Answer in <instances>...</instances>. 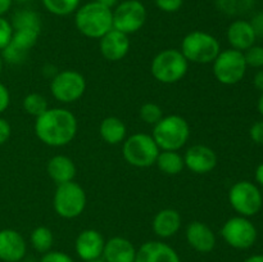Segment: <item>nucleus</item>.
<instances>
[{
	"instance_id": "1",
	"label": "nucleus",
	"mask_w": 263,
	"mask_h": 262,
	"mask_svg": "<svg viewBox=\"0 0 263 262\" xmlns=\"http://www.w3.org/2000/svg\"><path fill=\"white\" fill-rule=\"evenodd\" d=\"M33 130L41 143L61 148L68 145L76 138L79 122L76 116L66 108H49L36 117Z\"/></svg>"
},
{
	"instance_id": "2",
	"label": "nucleus",
	"mask_w": 263,
	"mask_h": 262,
	"mask_svg": "<svg viewBox=\"0 0 263 262\" xmlns=\"http://www.w3.org/2000/svg\"><path fill=\"white\" fill-rule=\"evenodd\" d=\"M74 25L86 38L100 39L113 28V12L94 0L77 8Z\"/></svg>"
},
{
	"instance_id": "3",
	"label": "nucleus",
	"mask_w": 263,
	"mask_h": 262,
	"mask_svg": "<svg viewBox=\"0 0 263 262\" xmlns=\"http://www.w3.org/2000/svg\"><path fill=\"white\" fill-rule=\"evenodd\" d=\"M151 135L161 151L179 152L189 140L190 126L182 116H163L162 120L153 126Z\"/></svg>"
},
{
	"instance_id": "4",
	"label": "nucleus",
	"mask_w": 263,
	"mask_h": 262,
	"mask_svg": "<svg viewBox=\"0 0 263 262\" xmlns=\"http://www.w3.org/2000/svg\"><path fill=\"white\" fill-rule=\"evenodd\" d=\"M189 62L179 49H164L153 58L152 76L162 84H176L187 73Z\"/></svg>"
},
{
	"instance_id": "5",
	"label": "nucleus",
	"mask_w": 263,
	"mask_h": 262,
	"mask_svg": "<svg viewBox=\"0 0 263 262\" xmlns=\"http://www.w3.org/2000/svg\"><path fill=\"white\" fill-rule=\"evenodd\" d=\"M181 53L187 62L197 64L213 63L221 51L220 41L204 31H192L181 41Z\"/></svg>"
},
{
	"instance_id": "6",
	"label": "nucleus",
	"mask_w": 263,
	"mask_h": 262,
	"mask_svg": "<svg viewBox=\"0 0 263 262\" xmlns=\"http://www.w3.org/2000/svg\"><path fill=\"white\" fill-rule=\"evenodd\" d=\"M122 144L123 158L136 169H148L156 164L157 157L161 152L153 136L149 134H133Z\"/></svg>"
},
{
	"instance_id": "7",
	"label": "nucleus",
	"mask_w": 263,
	"mask_h": 262,
	"mask_svg": "<svg viewBox=\"0 0 263 262\" xmlns=\"http://www.w3.org/2000/svg\"><path fill=\"white\" fill-rule=\"evenodd\" d=\"M87 197L84 188L76 181L57 185L53 197V207L57 215L62 218H76L86 208Z\"/></svg>"
},
{
	"instance_id": "8",
	"label": "nucleus",
	"mask_w": 263,
	"mask_h": 262,
	"mask_svg": "<svg viewBox=\"0 0 263 262\" xmlns=\"http://www.w3.org/2000/svg\"><path fill=\"white\" fill-rule=\"evenodd\" d=\"M229 202L239 216L252 217L261 211L263 198L261 190L254 182L241 180L229 190Z\"/></svg>"
},
{
	"instance_id": "9",
	"label": "nucleus",
	"mask_w": 263,
	"mask_h": 262,
	"mask_svg": "<svg viewBox=\"0 0 263 262\" xmlns=\"http://www.w3.org/2000/svg\"><path fill=\"white\" fill-rule=\"evenodd\" d=\"M212 64L216 80L220 84L229 85V86L240 82L246 76L248 68L243 51L235 49L221 50Z\"/></svg>"
},
{
	"instance_id": "10",
	"label": "nucleus",
	"mask_w": 263,
	"mask_h": 262,
	"mask_svg": "<svg viewBox=\"0 0 263 262\" xmlns=\"http://www.w3.org/2000/svg\"><path fill=\"white\" fill-rule=\"evenodd\" d=\"M86 91V80L74 69L59 71L50 80V92L58 102L69 104L82 98Z\"/></svg>"
},
{
	"instance_id": "11",
	"label": "nucleus",
	"mask_w": 263,
	"mask_h": 262,
	"mask_svg": "<svg viewBox=\"0 0 263 262\" xmlns=\"http://www.w3.org/2000/svg\"><path fill=\"white\" fill-rule=\"evenodd\" d=\"M221 236L231 248L244 251L253 247L258 233L254 223L248 217L234 216L222 225Z\"/></svg>"
},
{
	"instance_id": "12",
	"label": "nucleus",
	"mask_w": 263,
	"mask_h": 262,
	"mask_svg": "<svg viewBox=\"0 0 263 262\" xmlns=\"http://www.w3.org/2000/svg\"><path fill=\"white\" fill-rule=\"evenodd\" d=\"M113 12V28L130 35L143 28L146 21V8L139 0L118 3Z\"/></svg>"
},
{
	"instance_id": "13",
	"label": "nucleus",
	"mask_w": 263,
	"mask_h": 262,
	"mask_svg": "<svg viewBox=\"0 0 263 262\" xmlns=\"http://www.w3.org/2000/svg\"><path fill=\"white\" fill-rule=\"evenodd\" d=\"M40 33L30 30L13 31L9 44L2 50L3 61L9 64H22L27 59L31 49L36 45Z\"/></svg>"
},
{
	"instance_id": "14",
	"label": "nucleus",
	"mask_w": 263,
	"mask_h": 262,
	"mask_svg": "<svg viewBox=\"0 0 263 262\" xmlns=\"http://www.w3.org/2000/svg\"><path fill=\"white\" fill-rule=\"evenodd\" d=\"M185 167L193 174L205 175L217 166V154L212 148L203 144H195L187 148L184 156Z\"/></svg>"
},
{
	"instance_id": "15",
	"label": "nucleus",
	"mask_w": 263,
	"mask_h": 262,
	"mask_svg": "<svg viewBox=\"0 0 263 262\" xmlns=\"http://www.w3.org/2000/svg\"><path fill=\"white\" fill-rule=\"evenodd\" d=\"M104 244L105 239L100 231L95 229H85L74 240V251L84 262L95 261L102 258Z\"/></svg>"
},
{
	"instance_id": "16",
	"label": "nucleus",
	"mask_w": 263,
	"mask_h": 262,
	"mask_svg": "<svg viewBox=\"0 0 263 262\" xmlns=\"http://www.w3.org/2000/svg\"><path fill=\"white\" fill-rule=\"evenodd\" d=\"M27 253V243L20 231L14 229L0 230V259L3 262L23 261Z\"/></svg>"
},
{
	"instance_id": "17",
	"label": "nucleus",
	"mask_w": 263,
	"mask_h": 262,
	"mask_svg": "<svg viewBox=\"0 0 263 262\" xmlns=\"http://www.w3.org/2000/svg\"><path fill=\"white\" fill-rule=\"evenodd\" d=\"M131 41L128 35L112 28L99 39V49L103 58L109 62H118L125 58L130 51Z\"/></svg>"
},
{
	"instance_id": "18",
	"label": "nucleus",
	"mask_w": 263,
	"mask_h": 262,
	"mask_svg": "<svg viewBox=\"0 0 263 262\" xmlns=\"http://www.w3.org/2000/svg\"><path fill=\"white\" fill-rule=\"evenodd\" d=\"M135 262H181V258L170 244L149 240L136 249Z\"/></svg>"
},
{
	"instance_id": "19",
	"label": "nucleus",
	"mask_w": 263,
	"mask_h": 262,
	"mask_svg": "<svg viewBox=\"0 0 263 262\" xmlns=\"http://www.w3.org/2000/svg\"><path fill=\"white\" fill-rule=\"evenodd\" d=\"M185 238L187 244L199 253H210L216 247V235L212 229L202 221H193L186 226Z\"/></svg>"
},
{
	"instance_id": "20",
	"label": "nucleus",
	"mask_w": 263,
	"mask_h": 262,
	"mask_svg": "<svg viewBox=\"0 0 263 262\" xmlns=\"http://www.w3.org/2000/svg\"><path fill=\"white\" fill-rule=\"evenodd\" d=\"M136 248L123 236H113L105 240L102 259L105 262H135Z\"/></svg>"
},
{
	"instance_id": "21",
	"label": "nucleus",
	"mask_w": 263,
	"mask_h": 262,
	"mask_svg": "<svg viewBox=\"0 0 263 262\" xmlns=\"http://www.w3.org/2000/svg\"><path fill=\"white\" fill-rule=\"evenodd\" d=\"M181 225V215L174 208H164L154 216L152 229L158 238L168 239L179 233Z\"/></svg>"
},
{
	"instance_id": "22",
	"label": "nucleus",
	"mask_w": 263,
	"mask_h": 262,
	"mask_svg": "<svg viewBox=\"0 0 263 262\" xmlns=\"http://www.w3.org/2000/svg\"><path fill=\"white\" fill-rule=\"evenodd\" d=\"M228 41L231 45V49L239 51H246L256 43V33L251 22L244 20H236L229 26L228 28Z\"/></svg>"
},
{
	"instance_id": "23",
	"label": "nucleus",
	"mask_w": 263,
	"mask_h": 262,
	"mask_svg": "<svg viewBox=\"0 0 263 262\" xmlns=\"http://www.w3.org/2000/svg\"><path fill=\"white\" fill-rule=\"evenodd\" d=\"M46 171H48L49 177L57 185H59L73 181L77 170L76 164L69 157L63 156V154H57L48 161Z\"/></svg>"
},
{
	"instance_id": "24",
	"label": "nucleus",
	"mask_w": 263,
	"mask_h": 262,
	"mask_svg": "<svg viewBox=\"0 0 263 262\" xmlns=\"http://www.w3.org/2000/svg\"><path fill=\"white\" fill-rule=\"evenodd\" d=\"M99 134L103 140L110 145H117L127 138V127L121 118L108 116L100 122Z\"/></svg>"
},
{
	"instance_id": "25",
	"label": "nucleus",
	"mask_w": 263,
	"mask_h": 262,
	"mask_svg": "<svg viewBox=\"0 0 263 262\" xmlns=\"http://www.w3.org/2000/svg\"><path fill=\"white\" fill-rule=\"evenodd\" d=\"M156 166L164 175L175 176L185 169L184 157L176 151H161L157 157Z\"/></svg>"
},
{
	"instance_id": "26",
	"label": "nucleus",
	"mask_w": 263,
	"mask_h": 262,
	"mask_svg": "<svg viewBox=\"0 0 263 262\" xmlns=\"http://www.w3.org/2000/svg\"><path fill=\"white\" fill-rule=\"evenodd\" d=\"M13 31L15 30H30L41 32V18L35 10L32 9H20L12 17Z\"/></svg>"
},
{
	"instance_id": "27",
	"label": "nucleus",
	"mask_w": 263,
	"mask_h": 262,
	"mask_svg": "<svg viewBox=\"0 0 263 262\" xmlns=\"http://www.w3.org/2000/svg\"><path fill=\"white\" fill-rule=\"evenodd\" d=\"M30 243L37 253L44 254L51 251V247L54 244L53 231L46 226H37L31 231Z\"/></svg>"
},
{
	"instance_id": "28",
	"label": "nucleus",
	"mask_w": 263,
	"mask_h": 262,
	"mask_svg": "<svg viewBox=\"0 0 263 262\" xmlns=\"http://www.w3.org/2000/svg\"><path fill=\"white\" fill-rule=\"evenodd\" d=\"M254 0H216V7L221 13L230 17H239L253 8Z\"/></svg>"
},
{
	"instance_id": "29",
	"label": "nucleus",
	"mask_w": 263,
	"mask_h": 262,
	"mask_svg": "<svg viewBox=\"0 0 263 262\" xmlns=\"http://www.w3.org/2000/svg\"><path fill=\"white\" fill-rule=\"evenodd\" d=\"M22 107L27 115L33 116L35 118L49 109L48 99L39 92H31V94L26 95L22 102Z\"/></svg>"
},
{
	"instance_id": "30",
	"label": "nucleus",
	"mask_w": 263,
	"mask_h": 262,
	"mask_svg": "<svg viewBox=\"0 0 263 262\" xmlns=\"http://www.w3.org/2000/svg\"><path fill=\"white\" fill-rule=\"evenodd\" d=\"M43 5L51 14L64 17L76 12L80 5V0H41Z\"/></svg>"
},
{
	"instance_id": "31",
	"label": "nucleus",
	"mask_w": 263,
	"mask_h": 262,
	"mask_svg": "<svg viewBox=\"0 0 263 262\" xmlns=\"http://www.w3.org/2000/svg\"><path fill=\"white\" fill-rule=\"evenodd\" d=\"M139 116H140L141 121L145 122L146 125L154 126L163 117V109L156 103H144L139 110Z\"/></svg>"
},
{
	"instance_id": "32",
	"label": "nucleus",
	"mask_w": 263,
	"mask_h": 262,
	"mask_svg": "<svg viewBox=\"0 0 263 262\" xmlns=\"http://www.w3.org/2000/svg\"><path fill=\"white\" fill-rule=\"evenodd\" d=\"M244 59L248 67L253 68H261L263 67V46L253 45L246 51H243Z\"/></svg>"
},
{
	"instance_id": "33",
	"label": "nucleus",
	"mask_w": 263,
	"mask_h": 262,
	"mask_svg": "<svg viewBox=\"0 0 263 262\" xmlns=\"http://www.w3.org/2000/svg\"><path fill=\"white\" fill-rule=\"evenodd\" d=\"M13 35V27L8 20L0 17V51L9 44Z\"/></svg>"
},
{
	"instance_id": "34",
	"label": "nucleus",
	"mask_w": 263,
	"mask_h": 262,
	"mask_svg": "<svg viewBox=\"0 0 263 262\" xmlns=\"http://www.w3.org/2000/svg\"><path fill=\"white\" fill-rule=\"evenodd\" d=\"M40 262H74L69 254L61 251H49L41 256Z\"/></svg>"
},
{
	"instance_id": "35",
	"label": "nucleus",
	"mask_w": 263,
	"mask_h": 262,
	"mask_svg": "<svg viewBox=\"0 0 263 262\" xmlns=\"http://www.w3.org/2000/svg\"><path fill=\"white\" fill-rule=\"evenodd\" d=\"M157 8L162 12L175 13L181 9L184 0H154Z\"/></svg>"
},
{
	"instance_id": "36",
	"label": "nucleus",
	"mask_w": 263,
	"mask_h": 262,
	"mask_svg": "<svg viewBox=\"0 0 263 262\" xmlns=\"http://www.w3.org/2000/svg\"><path fill=\"white\" fill-rule=\"evenodd\" d=\"M249 136L256 144L263 145V121H257L249 130Z\"/></svg>"
},
{
	"instance_id": "37",
	"label": "nucleus",
	"mask_w": 263,
	"mask_h": 262,
	"mask_svg": "<svg viewBox=\"0 0 263 262\" xmlns=\"http://www.w3.org/2000/svg\"><path fill=\"white\" fill-rule=\"evenodd\" d=\"M10 104V94L8 87L0 82V115L8 109Z\"/></svg>"
},
{
	"instance_id": "38",
	"label": "nucleus",
	"mask_w": 263,
	"mask_h": 262,
	"mask_svg": "<svg viewBox=\"0 0 263 262\" xmlns=\"http://www.w3.org/2000/svg\"><path fill=\"white\" fill-rule=\"evenodd\" d=\"M12 134V127L5 118L0 117V145L7 143Z\"/></svg>"
},
{
	"instance_id": "39",
	"label": "nucleus",
	"mask_w": 263,
	"mask_h": 262,
	"mask_svg": "<svg viewBox=\"0 0 263 262\" xmlns=\"http://www.w3.org/2000/svg\"><path fill=\"white\" fill-rule=\"evenodd\" d=\"M251 25L253 27L254 33H256V38L263 39V12L257 13L251 21Z\"/></svg>"
},
{
	"instance_id": "40",
	"label": "nucleus",
	"mask_w": 263,
	"mask_h": 262,
	"mask_svg": "<svg viewBox=\"0 0 263 262\" xmlns=\"http://www.w3.org/2000/svg\"><path fill=\"white\" fill-rule=\"evenodd\" d=\"M253 85L257 90L263 92V69H259V71L254 74Z\"/></svg>"
},
{
	"instance_id": "41",
	"label": "nucleus",
	"mask_w": 263,
	"mask_h": 262,
	"mask_svg": "<svg viewBox=\"0 0 263 262\" xmlns=\"http://www.w3.org/2000/svg\"><path fill=\"white\" fill-rule=\"evenodd\" d=\"M13 0H0V17L5 14L12 7Z\"/></svg>"
},
{
	"instance_id": "42",
	"label": "nucleus",
	"mask_w": 263,
	"mask_h": 262,
	"mask_svg": "<svg viewBox=\"0 0 263 262\" xmlns=\"http://www.w3.org/2000/svg\"><path fill=\"white\" fill-rule=\"evenodd\" d=\"M256 181L263 186V162L256 169Z\"/></svg>"
},
{
	"instance_id": "43",
	"label": "nucleus",
	"mask_w": 263,
	"mask_h": 262,
	"mask_svg": "<svg viewBox=\"0 0 263 262\" xmlns=\"http://www.w3.org/2000/svg\"><path fill=\"white\" fill-rule=\"evenodd\" d=\"M95 2L100 3V4H103L104 7L110 8V9H112V8H115L116 5L120 3V0H95Z\"/></svg>"
},
{
	"instance_id": "44",
	"label": "nucleus",
	"mask_w": 263,
	"mask_h": 262,
	"mask_svg": "<svg viewBox=\"0 0 263 262\" xmlns=\"http://www.w3.org/2000/svg\"><path fill=\"white\" fill-rule=\"evenodd\" d=\"M244 262H263V254H253V256L244 259Z\"/></svg>"
},
{
	"instance_id": "45",
	"label": "nucleus",
	"mask_w": 263,
	"mask_h": 262,
	"mask_svg": "<svg viewBox=\"0 0 263 262\" xmlns=\"http://www.w3.org/2000/svg\"><path fill=\"white\" fill-rule=\"evenodd\" d=\"M257 108H258V112L261 113V116L263 117V92L261 97H259L258 103H257Z\"/></svg>"
},
{
	"instance_id": "46",
	"label": "nucleus",
	"mask_w": 263,
	"mask_h": 262,
	"mask_svg": "<svg viewBox=\"0 0 263 262\" xmlns=\"http://www.w3.org/2000/svg\"><path fill=\"white\" fill-rule=\"evenodd\" d=\"M3 67H4V61H3L2 55H0V74H2L3 72Z\"/></svg>"
},
{
	"instance_id": "47",
	"label": "nucleus",
	"mask_w": 263,
	"mask_h": 262,
	"mask_svg": "<svg viewBox=\"0 0 263 262\" xmlns=\"http://www.w3.org/2000/svg\"><path fill=\"white\" fill-rule=\"evenodd\" d=\"M13 2H17V3H20V4H25V3L31 2V0H13Z\"/></svg>"
},
{
	"instance_id": "48",
	"label": "nucleus",
	"mask_w": 263,
	"mask_h": 262,
	"mask_svg": "<svg viewBox=\"0 0 263 262\" xmlns=\"http://www.w3.org/2000/svg\"><path fill=\"white\" fill-rule=\"evenodd\" d=\"M89 262H105V261H103L102 258H99V259H95V261H89Z\"/></svg>"
},
{
	"instance_id": "49",
	"label": "nucleus",
	"mask_w": 263,
	"mask_h": 262,
	"mask_svg": "<svg viewBox=\"0 0 263 262\" xmlns=\"http://www.w3.org/2000/svg\"><path fill=\"white\" fill-rule=\"evenodd\" d=\"M18 262H23V261H18Z\"/></svg>"
}]
</instances>
